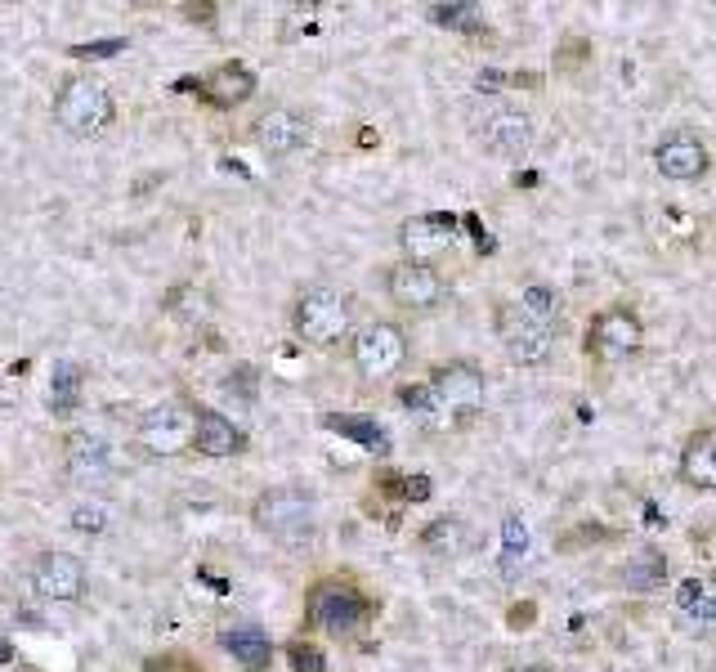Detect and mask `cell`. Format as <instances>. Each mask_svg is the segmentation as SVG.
<instances>
[{"instance_id": "f546056e", "label": "cell", "mask_w": 716, "mask_h": 672, "mask_svg": "<svg viewBox=\"0 0 716 672\" xmlns=\"http://www.w3.org/2000/svg\"><path fill=\"white\" fill-rule=\"evenodd\" d=\"M287 663H291V672H327L323 650L310 646V642H291V646H287Z\"/></svg>"}, {"instance_id": "cb8c5ba5", "label": "cell", "mask_w": 716, "mask_h": 672, "mask_svg": "<svg viewBox=\"0 0 716 672\" xmlns=\"http://www.w3.org/2000/svg\"><path fill=\"white\" fill-rule=\"evenodd\" d=\"M81 386H86V372L77 363H59L54 382H50V408L54 413H72V408L81 403Z\"/></svg>"}, {"instance_id": "836d02e7", "label": "cell", "mask_w": 716, "mask_h": 672, "mask_svg": "<svg viewBox=\"0 0 716 672\" xmlns=\"http://www.w3.org/2000/svg\"><path fill=\"white\" fill-rule=\"evenodd\" d=\"M247 395V399H255V368H234V382H229V395Z\"/></svg>"}, {"instance_id": "277c9868", "label": "cell", "mask_w": 716, "mask_h": 672, "mask_svg": "<svg viewBox=\"0 0 716 672\" xmlns=\"http://www.w3.org/2000/svg\"><path fill=\"white\" fill-rule=\"evenodd\" d=\"M426 386H430V395L439 403V422L443 426H457V422L475 418L483 408V372H479V363H466V359L439 363Z\"/></svg>"}, {"instance_id": "d4e9b609", "label": "cell", "mask_w": 716, "mask_h": 672, "mask_svg": "<svg viewBox=\"0 0 716 672\" xmlns=\"http://www.w3.org/2000/svg\"><path fill=\"white\" fill-rule=\"evenodd\" d=\"M519 314H529L542 327H555V319H560V291L547 287V283H529V287H524V296H519Z\"/></svg>"}, {"instance_id": "44dd1931", "label": "cell", "mask_w": 716, "mask_h": 672, "mask_svg": "<svg viewBox=\"0 0 716 672\" xmlns=\"http://www.w3.org/2000/svg\"><path fill=\"white\" fill-rule=\"evenodd\" d=\"M219 646L229 650L247 672H265L269 659H274V642H269L260 627H229V632L219 637Z\"/></svg>"}, {"instance_id": "9a60e30c", "label": "cell", "mask_w": 716, "mask_h": 672, "mask_svg": "<svg viewBox=\"0 0 716 672\" xmlns=\"http://www.w3.org/2000/svg\"><path fill=\"white\" fill-rule=\"evenodd\" d=\"M310 139H314L310 117H300L291 108H269L265 117L255 122V144L265 148L269 158H291L300 148H310Z\"/></svg>"}, {"instance_id": "d6986e66", "label": "cell", "mask_w": 716, "mask_h": 672, "mask_svg": "<svg viewBox=\"0 0 716 672\" xmlns=\"http://www.w3.org/2000/svg\"><path fill=\"white\" fill-rule=\"evenodd\" d=\"M251 95H255V72L247 63H219L202 82V99L215 103V108H238Z\"/></svg>"}, {"instance_id": "5b68a950", "label": "cell", "mask_w": 716, "mask_h": 672, "mask_svg": "<svg viewBox=\"0 0 716 672\" xmlns=\"http://www.w3.org/2000/svg\"><path fill=\"white\" fill-rule=\"evenodd\" d=\"M645 346V323L627 306H610L587 323V354L595 363H627Z\"/></svg>"}, {"instance_id": "52a82bcc", "label": "cell", "mask_w": 716, "mask_h": 672, "mask_svg": "<svg viewBox=\"0 0 716 672\" xmlns=\"http://www.w3.org/2000/svg\"><path fill=\"white\" fill-rule=\"evenodd\" d=\"M27 587L36 601L50 606H77L86 596V565L67 551H41L27 570Z\"/></svg>"}, {"instance_id": "9c48e42d", "label": "cell", "mask_w": 716, "mask_h": 672, "mask_svg": "<svg viewBox=\"0 0 716 672\" xmlns=\"http://www.w3.org/2000/svg\"><path fill=\"white\" fill-rule=\"evenodd\" d=\"M350 354H354V368L367 382H381V377H394V372L407 363V336L394 323H372L354 336Z\"/></svg>"}, {"instance_id": "e575fe53", "label": "cell", "mask_w": 716, "mask_h": 672, "mask_svg": "<svg viewBox=\"0 0 716 672\" xmlns=\"http://www.w3.org/2000/svg\"><path fill=\"white\" fill-rule=\"evenodd\" d=\"M511 672H551V668H538V663H529V668H511Z\"/></svg>"}, {"instance_id": "d6a6232c", "label": "cell", "mask_w": 716, "mask_h": 672, "mask_svg": "<svg viewBox=\"0 0 716 672\" xmlns=\"http://www.w3.org/2000/svg\"><path fill=\"white\" fill-rule=\"evenodd\" d=\"M72 525H77L81 534H99L108 525V511L103 507H77V515H72Z\"/></svg>"}, {"instance_id": "603a6c76", "label": "cell", "mask_w": 716, "mask_h": 672, "mask_svg": "<svg viewBox=\"0 0 716 672\" xmlns=\"http://www.w3.org/2000/svg\"><path fill=\"white\" fill-rule=\"evenodd\" d=\"M327 431L354 439L359 448H367V453H390V435H386V426H381V422H372V418H350V413L341 418V413H331V418H327Z\"/></svg>"}, {"instance_id": "7a4b0ae2", "label": "cell", "mask_w": 716, "mask_h": 672, "mask_svg": "<svg viewBox=\"0 0 716 672\" xmlns=\"http://www.w3.org/2000/svg\"><path fill=\"white\" fill-rule=\"evenodd\" d=\"M251 520L274 543L305 547V543H314V530H318V507H314L310 494H300V489H269V494L255 498Z\"/></svg>"}, {"instance_id": "4316f807", "label": "cell", "mask_w": 716, "mask_h": 672, "mask_svg": "<svg viewBox=\"0 0 716 672\" xmlns=\"http://www.w3.org/2000/svg\"><path fill=\"white\" fill-rule=\"evenodd\" d=\"M430 23L452 27V32H483V10L479 5H430Z\"/></svg>"}, {"instance_id": "f1b7e54d", "label": "cell", "mask_w": 716, "mask_h": 672, "mask_svg": "<svg viewBox=\"0 0 716 672\" xmlns=\"http://www.w3.org/2000/svg\"><path fill=\"white\" fill-rule=\"evenodd\" d=\"M399 403H403L417 422H426V426H443V422H439V403H435L430 386H403V390H399Z\"/></svg>"}, {"instance_id": "7c38bea8", "label": "cell", "mask_w": 716, "mask_h": 672, "mask_svg": "<svg viewBox=\"0 0 716 672\" xmlns=\"http://www.w3.org/2000/svg\"><path fill=\"white\" fill-rule=\"evenodd\" d=\"M498 336L515 363H547L555 350V327L533 323L529 314H519V306H502L498 310Z\"/></svg>"}, {"instance_id": "e0dca14e", "label": "cell", "mask_w": 716, "mask_h": 672, "mask_svg": "<svg viewBox=\"0 0 716 672\" xmlns=\"http://www.w3.org/2000/svg\"><path fill=\"white\" fill-rule=\"evenodd\" d=\"M63 466L72 480H99L108 471V444L95 435V431H67L63 435Z\"/></svg>"}, {"instance_id": "ffe728a7", "label": "cell", "mask_w": 716, "mask_h": 672, "mask_svg": "<svg viewBox=\"0 0 716 672\" xmlns=\"http://www.w3.org/2000/svg\"><path fill=\"white\" fill-rule=\"evenodd\" d=\"M193 448L206 458H234L247 448V435L224 418V413H198V431H193Z\"/></svg>"}, {"instance_id": "83f0119b", "label": "cell", "mask_w": 716, "mask_h": 672, "mask_svg": "<svg viewBox=\"0 0 716 672\" xmlns=\"http://www.w3.org/2000/svg\"><path fill=\"white\" fill-rule=\"evenodd\" d=\"M502 556H506V570H515L524 556H529V525L519 515L502 520Z\"/></svg>"}, {"instance_id": "484cf974", "label": "cell", "mask_w": 716, "mask_h": 672, "mask_svg": "<svg viewBox=\"0 0 716 672\" xmlns=\"http://www.w3.org/2000/svg\"><path fill=\"white\" fill-rule=\"evenodd\" d=\"M166 310H171L175 319H184V323H202V319L211 314V301H206V291H202V287L179 283V287L166 291Z\"/></svg>"}, {"instance_id": "1f68e13d", "label": "cell", "mask_w": 716, "mask_h": 672, "mask_svg": "<svg viewBox=\"0 0 716 672\" xmlns=\"http://www.w3.org/2000/svg\"><path fill=\"white\" fill-rule=\"evenodd\" d=\"M386 489H394L403 502H426L430 498V480L426 475H407V480H386Z\"/></svg>"}, {"instance_id": "4fadbf2b", "label": "cell", "mask_w": 716, "mask_h": 672, "mask_svg": "<svg viewBox=\"0 0 716 672\" xmlns=\"http://www.w3.org/2000/svg\"><path fill=\"white\" fill-rule=\"evenodd\" d=\"M452 242H457V215L430 211V215H412V220L399 224V247H403L407 260H417V265L439 260Z\"/></svg>"}, {"instance_id": "6da1fadb", "label": "cell", "mask_w": 716, "mask_h": 672, "mask_svg": "<svg viewBox=\"0 0 716 672\" xmlns=\"http://www.w3.org/2000/svg\"><path fill=\"white\" fill-rule=\"evenodd\" d=\"M117 117V103H112L108 86H99L95 77H67L54 95V122L72 135V139H95L112 126Z\"/></svg>"}, {"instance_id": "2e32d148", "label": "cell", "mask_w": 716, "mask_h": 672, "mask_svg": "<svg viewBox=\"0 0 716 672\" xmlns=\"http://www.w3.org/2000/svg\"><path fill=\"white\" fill-rule=\"evenodd\" d=\"M671 614H676V627H681L686 637H712L716 632V596L699 578H686L671 596Z\"/></svg>"}, {"instance_id": "8fae6325", "label": "cell", "mask_w": 716, "mask_h": 672, "mask_svg": "<svg viewBox=\"0 0 716 672\" xmlns=\"http://www.w3.org/2000/svg\"><path fill=\"white\" fill-rule=\"evenodd\" d=\"M707 166H712V153L694 130H667L654 144V171L671 184H694L707 175Z\"/></svg>"}, {"instance_id": "3957f363", "label": "cell", "mask_w": 716, "mask_h": 672, "mask_svg": "<svg viewBox=\"0 0 716 672\" xmlns=\"http://www.w3.org/2000/svg\"><path fill=\"white\" fill-rule=\"evenodd\" d=\"M350 327H354V306H350L346 291H336V287L300 291V301H296V332H300V341L327 350L336 341H346Z\"/></svg>"}, {"instance_id": "ba28073f", "label": "cell", "mask_w": 716, "mask_h": 672, "mask_svg": "<svg viewBox=\"0 0 716 672\" xmlns=\"http://www.w3.org/2000/svg\"><path fill=\"white\" fill-rule=\"evenodd\" d=\"M193 431H198V418L188 413L184 403H158V408H148V413L139 418L135 439H139L143 453L175 458V453H184V448L193 444Z\"/></svg>"}, {"instance_id": "30bf717a", "label": "cell", "mask_w": 716, "mask_h": 672, "mask_svg": "<svg viewBox=\"0 0 716 672\" xmlns=\"http://www.w3.org/2000/svg\"><path fill=\"white\" fill-rule=\"evenodd\" d=\"M479 144H483L493 158H524V153H529V148L538 144V122H533L524 108L502 103V108H493V112H488V117L479 122Z\"/></svg>"}, {"instance_id": "5bb4252c", "label": "cell", "mask_w": 716, "mask_h": 672, "mask_svg": "<svg viewBox=\"0 0 716 672\" xmlns=\"http://www.w3.org/2000/svg\"><path fill=\"white\" fill-rule=\"evenodd\" d=\"M386 291L390 301L403 310H435L443 301V278L435 265H417V260H399V265L386 274Z\"/></svg>"}, {"instance_id": "8992f818", "label": "cell", "mask_w": 716, "mask_h": 672, "mask_svg": "<svg viewBox=\"0 0 716 672\" xmlns=\"http://www.w3.org/2000/svg\"><path fill=\"white\" fill-rule=\"evenodd\" d=\"M372 619V601L350 583H318L310 592V623L331 632V637H350Z\"/></svg>"}, {"instance_id": "ac0fdd59", "label": "cell", "mask_w": 716, "mask_h": 672, "mask_svg": "<svg viewBox=\"0 0 716 672\" xmlns=\"http://www.w3.org/2000/svg\"><path fill=\"white\" fill-rule=\"evenodd\" d=\"M681 480L690 489H716V426H703L681 444Z\"/></svg>"}, {"instance_id": "7402d4cb", "label": "cell", "mask_w": 716, "mask_h": 672, "mask_svg": "<svg viewBox=\"0 0 716 672\" xmlns=\"http://www.w3.org/2000/svg\"><path fill=\"white\" fill-rule=\"evenodd\" d=\"M623 583H627V592H658V587L667 583V556H663L658 547H640V551L627 560Z\"/></svg>"}, {"instance_id": "4dcf8cb0", "label": "cell", "mask_w": 716, "mask_h": 672, "mask_svg": "<svg viewBox=\"0 0 716 672\" xmlns=\"http://www.w3.org/2000/svg\"><path fill=\"white\" fill-rule=\"evenodd\" d=\"M122 50H126L122 36H108V41H81V46H72L67 54H72V59L95 63V59H112V54H122Z\"/></svg>"}]
</instances>
